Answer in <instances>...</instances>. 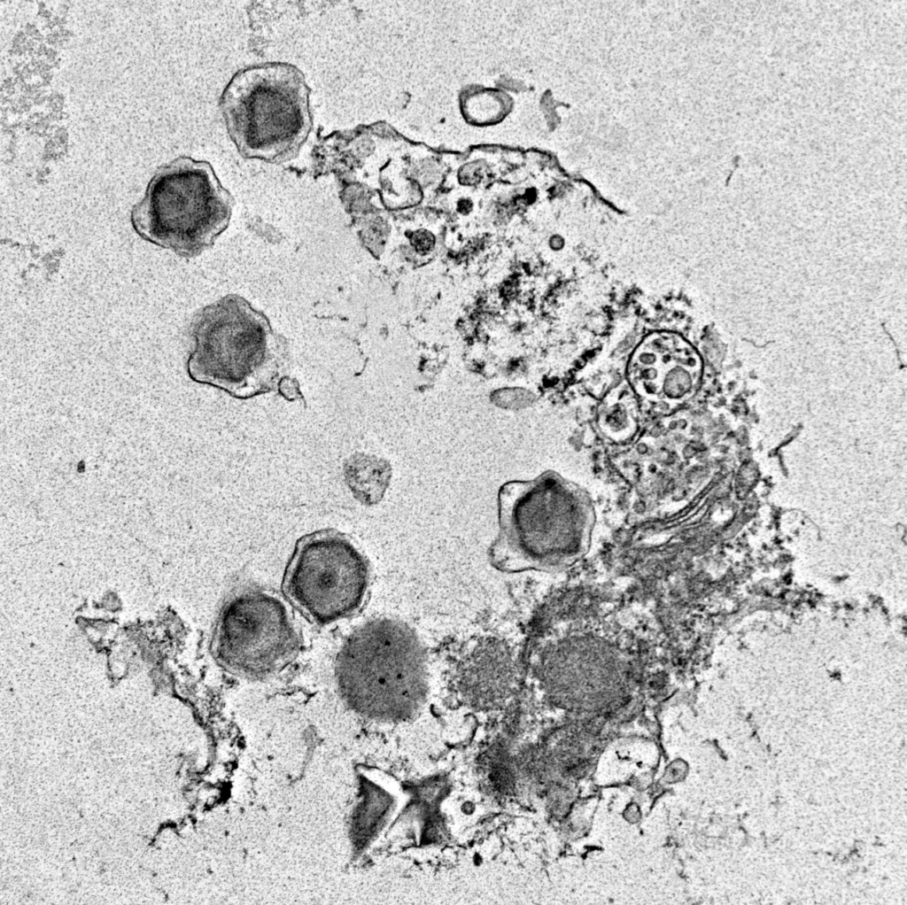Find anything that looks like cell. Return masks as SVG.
<instances>
[{
	"instance_id": "2",
	"label": "cell",
	"mask_w": 907,
	"mask_h": 905,
	"mask_svg": "<svg viewBox=\"0 0 907 905\" xmlns=\"http://www.w3.org/2000/svg\"><path fill=\"white\" fill-rule=\"evenodd\" d=\"M335 671L346 703L376 720L411 716L428 689L424 646L414 629L398 619H374L355 629L337 654Z\"/></svg>"
},
{
	"instance_id": "1",
	"label": "cell",
	"mask_w": 907,
	"mask_h": 905,
	"mask_svg": "<svg viewBox=\"0 0 907 905\" xmlns=\"http://www.w3.org/2000/svg\"><path fill=\"white\" fill-rule=\"evenodd\" d=\"M190 377L248 399L276 389L287 361L285 339L245 299L229 295L202 308L189 328Z\"/></svg>"
},
{
	"instance_id": "8",
	"label": "cell",
	"mask_w": 907,
	"mask_h": 905,
	"mask_svg": "<svg viewBox=\"0 0 907 905\" xmlns=\"http://www.w3.org/2000/svg\"><path fill=\"white\" fill-rule=\"evenodd\" d=\"M518 667L512 648L502 639L482 637L460 651L452 672L459 698L475 708H492L511 698L516 689Z\"/></svg>"
},
{
	"instance_id": "5",
	"label": "cell",
	"mask_w": 907,
	"mask_h": 905,
	"mask_svg": "<svg viewBox=\"0 0 907 905\" xmlns=\"http://www.w3.org/2000/svg\"><path fill=\"white\" fill-rule=\"evenodd\" d=\"M368 583V565L355 543L337 530L324 529L297 541L283 588L310 619L329 624L361 607Z\"/></svg>"
},
{
	"instance_id": "7",
	"label": "cell",
	"mask_w": 907,
	"mask_h": 905,
	"mask_svg": "<svg viewBox=\"0 0 907 905\" xmlns=\"http://www.w3.org/2000/svg\"><path fill=\"white\" fill-rule=\"evenodd\" d=\"M541 482L512 481L498 493L499 534L491 563L504 572L555 571L578 559L585 545L547 513Z\"/></svg>"
},
{
	"instance_id": "9",
	"label": "cell",
	"mask_w": 907,
	"mask_h": 905,
	"mask_svg": "<svg viewBox=\"0 0 907 905\" xmlns=\"http://www.w3.org/2000/svg\"><path fill=\"white\" fill-rule=\"evenodd\" d=\"M386 461L364 453H355L344 463V476L353 496L361 503H376L384 494L390 477Z\"/></svg>"
},
{
	"instance_id": "6",
	"label": "cell",
	"mask_w": 907,
	"mask_h": 905,
	"mask_svg": "<svg viewBox=\"0 0 907 905\" xmlns=\"http://www.w3.org/2000/svg\"><path fill=\"white\" fill-rule=\"evenodd\" d=\"M298 644V630L285 602L270 591L248 586L234 592L222 605L212 649L225 669L259 678L284 668Z\"/></svg>"
},
{
	"instance_id": "3",
	"label": "cell",
	"mask_w": 907,
	"mask_h": 905,
	"mask_svg": "<svg viewBox=\"0 0 907 905\" xmlns=\"http://www.w3.org/2000/svg\"><path fill=\"white\" fill-rule=\"evenodd\" d=\"M310 92L296 66L267 62L236 71L219 101L228 134L247 159H295L313 129Z\"/></svg>"
},
{
	"instance_id": "10",
	"label": "cell",
	"mask_w": 907,
	"mask_h": 905,
	"mask_svg": "<svg viewBox=\"0 0 907 905\" xmlns=\"http://www.w3.org/2000/svg\"><path fill=\"white\" fill-rule=\"evenodd\" d=\"M411 242L417 251H426L433 247L434 238L430 232L420 230L414 233Z\"/></svg>"
},
{
	"instance_id": "4",
	"label": "cell",
	"mask_w": 907,
	"mask_h": 905,
	"mask_svg": "<svg viewBox=\"0 0 907 905\" xmlns=\"http://www.w3.org/2000/svg\"><path fill=\"white\" fill-rule=\"evenodd\" d=\"M233 204L210 163L180 156L155 171L130 220L145 241L192 258L227 228Z\"/></svg>"
}]
</instances>
